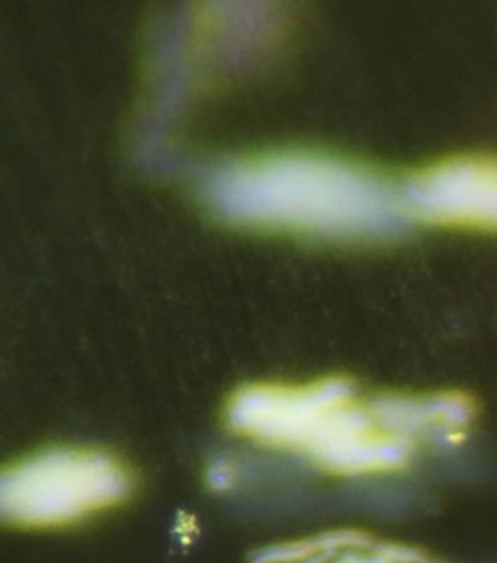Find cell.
I'll list each match as a JSON object with an SVG mask.
<instances>
[{
    "instance_id": "1",
    "label": "cell",
    "mask_w": 497,
    "mask_h": 563,
    "mask_svg": "<svg viewBox=\"0 0 497 563\" xmlns=\"http://www.w3.org/2000/svg\"><path fill=\"white\" fill-rule=\"evenodd\" d=\"M210 204L266 230L334 239H385L414 224L402 183L315 154H270L214 169Z\"/></svg>"
},
{
    "instance_id": "2",
    "label": "cell",
    "mask_w": 497,
    "mask_h": 563,
    "mask_svg": "<svg viewBox=\"0 0 497 563\" xmlns=\"http://www.w3.org/2000/svg\"><path fill=\"white\" fill-rule=\"evenodd\" d=\"M230 418L245 435L350 470L398 466L422 445L402 397L362 402L338 379L305 387L245 389L233 398Z\"/></svg>"
},
{
    "instance_id": "3",
    "label": "cell",
    "mask_w": 497,
    "mask_h": 563,
    "mask_svg": "<svg viewBox=\"0 0 497 563\" xmlns=\"http://www.w3.org/2000/svg\"><path fill=\"white\" fill-rule=\"evenodd\" d=\"M129 476L96 451L59 449L16 464L2 478V515L16 525L51 527L117 503Z\"/></svg>"
},
{
    "instance_id": "4",
    "label": "cell",
    "mask_w": 497,
    "mask_h": 563,
    "mask_svg": "<svg viewBox=\"0 0 497 563\" xmlns=\"http://www.w3.org/2000/svg\"><path fill=\"white\" fill-rule=\"evenodd\" d=\"M402 187L414 222L497 232V158L445 160Z\"/></svg>"
}]
</instances>
